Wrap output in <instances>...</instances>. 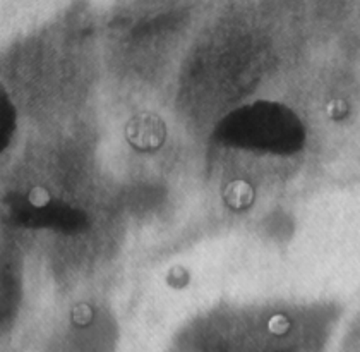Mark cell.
Instances as JSON below:
<instances>
[{
  "label": "cell",
  "instance_id": "6da1fadb",
  "mask_svg": "<svg viewBox=\"0 0 360 352\" xmlns=\"http://www.w3.org/2000/svg\"><path fill=\"white\" fill-rule=\"evenodd\" d=\"M125 134H127L129 143L134 144L138 150L150 151L162 146L167 131L165 124L158 115L151 112H143L129 120Z\"/></svg>",
  "mask_w": 360,
  "mask_h": 352
},
{
  "label": "cell",
  "instance_id": "7a4b0ae2",
  "mask_svg": "<svg viewBox=\"0 0 360 352\" xmlns=\"http://www.w3.org/2000/svg\"><path fill=\"white\" fill-rule=\"evenodd\" d=\"M223 199H225L226 205L233 210L249 208L254 201V189L249 182L237 179V181L230 182L229 186L225 187Z\"/></svg>",
  "mask_w": 360,
  "mask_h": 352
},
{
  "label": "cell",
  "instance_id": "3957f363",
  "mask_svg": "<svg viewBox=\"0 0 360 352\" xmlns=\"http://www.w3.org/2000/svg\"><path fill=\"white\" fill-rule=\"evenodd\" d=\"M72 322L79 327H84V325H89L93 322V310L89 304L81 303L77 306H74L72 310Z\"/></svg>",
  "mask_w": 360,
  "mask_h": 352
},
{
  "label": "cell",
  "instance_id": "277c9868",
  "mask_svg": "<svg viewBox=\"0 0 360 352\" xmlns=\"http://www.w3.org/2000/svg\"><path fill=\"white\" fill-rule=\"evenodd\" d=\"M269 334L273 335H285L288 330H290V322L285 315H275L268 323Z\"/></svg>",
  "mask_w": 360,
  "mask_h": 352
},
{
  "label": "cell",
  "instance_id": "5b68a950",
  "mask_svg": "<svg viewBox=\"0 0 360 352\" xmlns=\"http://www.w3.org/2000/svg\"><path fill=\"white\" fill-rule=\"evenodd\" d=\"M30 203L33 206H37V208H43V206H46L50 203V193L45 187H33L30 193Z\"/></svg>",
  "mask_w": 360,
  "mask_h": 352
},
{
  "label": "cell",
  "instance_id": "8992f818",
  "mask_svg": "<svg viewBox=\"0 0 360 352\" xmlns=\"http://www.w3.org/2000/svg\"><path fill=\"white\" fill-rule=\"evenodd\" d=\"M348 112V105L343 100H333L328 105V113H330L331 119H342Z\"/></svg>",
  "mask_w": 360,
  "mask_h": 352
}]
</instances>
